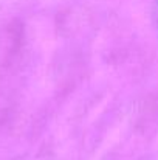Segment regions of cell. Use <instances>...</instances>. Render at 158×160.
Wrapping results in <instances>:
<instances>
[{
  "instance_id": "obj_1",
  "label": "cell",
  "mask_w": 158,
  "mask_h": 160,
  "mask_svg": "<svg viewBox=\"0 0 158 160\" xmlns=\"http://www.w3.org/2000/svg\"><path fill=\"white\" fill-rule=\"evenodd\" d=\"M155 19H157V23H158V0H157V5H155Z\"/></svg>"
}]
</instances>
